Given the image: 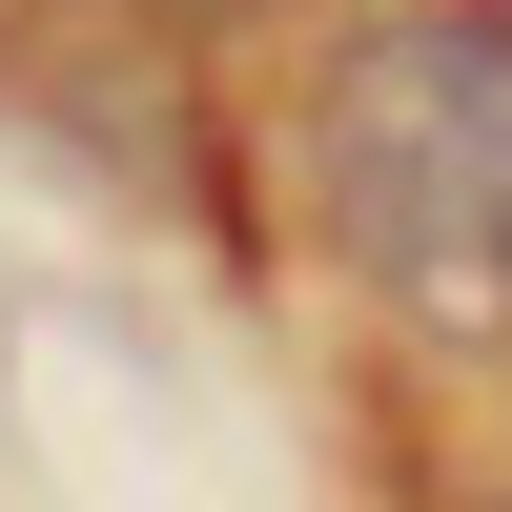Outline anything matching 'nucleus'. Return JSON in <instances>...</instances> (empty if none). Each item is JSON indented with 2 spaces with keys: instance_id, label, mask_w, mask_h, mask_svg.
<instances>
[{
  "instance_id": "nucleus-1",
  "label": "nucleus",
  "mask_w": 512,
  "mask_h": 512,
  "mask_svg": "<svg viewBox=\"0 0 512 512\" xmlns=\"http://www.w3.org/2000/svg\"><path fill=\"white\" fill-rule=\"evenodd\" d=\"M308 226L390 308L512 328V0H349L308 62Z\"/></svg>"
},
{
  "instance_id": "nucleus-2",
  "label": "nucleus",
  "mask_w": 512,
  "mask_h": 512,
  "mask_svg": "<svg viewBox=\"0 0 512 512\" xmlns=\"http://www.w3.org/2000/svg\"><path fill=\"white\" fill-rule=\"evenodd\" d=\"M164 21H287V0H164Z\"/></svg>"
}]
</instances>
